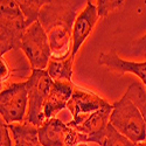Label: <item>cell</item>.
<instances>
[{
  "instance_id": "1",
  "label": "cell",
  "mask_w": 146,
  "mask_h": 146,
  "mask_svg": "<svg viewBox=\"0 0 146 146\" xmlns=\"http://www.w3.org/2000/svg\"><path fill=\"white\" fill-rule=\"evenodd\" d=\"M110 124L133 143L146 141V123L144 117L126 95L112 104Z\"/></svg>"
},
{
  "instance_id": "2",
  "label": "cell",
  "mask_w": 146,
  "mask_h": 146,
  "mask_svg": "<svg viewBox=\"0 0 146 146\" xmlns=\"http://www.w3.org/2000/svg\"><path fill=\"white\" fill-rule=\"evenodd\" d=\"M1 27H0V53L4 56L9 50L21 47V40L27 29L26 18L15 0H0Z\"/></svg>"
},
{
  "instance_id": "3",
  "label": "cell",
  "mask_w": 146,
  "mask_h": 146,
  "mask_svg": "<svg viewBox=\"0 0 146 146\" xmlns=\"http://www.w3.org/2000/svg\"><path fill=\"white\" fill-rule=\"evenodd\" d=\"M26 84L28 91V111L25 121L40 127L46 121L43 105L52 91L54 81L47 70L32 69Z\"/></svg>"
},
{
  "instance_id": "4",
  "label": "cell",
  "mask_w": 146,
  "mask_h": 146,
  "mask_svg": "<svg viewBox=\"0 0 146 146\" xmlns=\"http://www.w3.org/2000/svg\"><path fill=\"white\" fill-rule=\"evenodd\" d=\"M20 49L27 57L32 69H47L52 58V50L48 34L39 20L27 27L21 40Z\"/></svg>"
},
{
  "instance_id": "5",
  "label": "cell",
  "mask_w": 146,
  "mask_h": 146,
  "mask_svg": "<svg viewBox=\"0 0 146 146\" xmlns=\"http://www.w3.org/2000/svg\"><path fill=\"white\" fill-rule=\"evenodd\" d=\"M28 111V91L26 82L12 83L1 89L0 94V115L7 125L23 123Z\"/></svg>"
},
{
  "instance_id": "6",
  "label": "cell",
  "mask_w": 146,
  "mask_h": 146,
  "mask_svg": "<svg viewBox=\"0 0 146 146\" xmlns=\"http://www.w3.org/2000/svg\"><path fill=\"white\" fill-rule=\"evenodd\" d=\"M108 105H110V103H108V101L102 98L101 96L75 84L74 91L67 105V109L72 116V119L68 123V125L75 127L76 125L81 124L89 115Z\"/></svg>"
},
{
  "instance_id": "7",
  "label": "cell",
  "mask_w": 146,
  "mask_h": 146,
  "mask_svg": "<svg viewBox=\"0 0 146 146\" xmlns=\"http://www.w3.org/2000/svg\"><path fill=\"white\" fill-rule=\"evenodd\" d=\"M98 9L95 4L88 0L87 6L76 17L74 23H72V53L71 56L75 58L78 50L83 43L87 41L89 35L91 34L94 27L96 26L97 21L100 19Z\"/></svg>"
},
{
  "instance_id": "8",
  "label": "cell",
  "mask_w": 146,
  "mask_h": 146,
  "mask_svg": "<svg viewBox=\"0 0 146 146\" xmlns=\"http://www.w3.org/2000/svg\"><path fill=\"white\" fill-rule=\"evenodd\" d=\"M111 111H112V104L104 106L89 115L81 124L76 125L74 129H76L83 135H86L88 137V143H96L101 145L105 130L109 123H110Z\"/></svg>"
},
{
  "instance_id": "9",
  "label": "cell",
  "mask_w": 146,
  "mask_h": 146,
  "mask_svg": "<svg viewBox=\"0 0 146 146\" xmlns=\"http://www.w3.org/2000/svg\"><path fill=\"white\" fill-rule=\"evenodd\" d=\"M98 64L120 74L136 75L143 82L146 89V61L132 62L119 57L116 52H102L98 56Z\"/></svg>"
},
{
  "instance_id": "10",
  "label": "cell",
  "mask_w": 146,
  "mask_h": 146,
  "mask_svg": "<svg viewBox=\"0 0 146 146\" xmlns=\"http://www.w3.org/2000/svg\"><path fill=\"white\" fill-rule=\"evenodd\" d=\"M52 58L66 60L72 53V28L67 23H56L47 32Z\"/></svg>"
},
{
  "instance_id": "11",
  "label": "cell",
  "mask_w": 146,
  "mask_h": 146,
  "mask_svg": "<svg viewBox=\"0 0 146 146\" xmlns=\"http://www.w3.org/2000/svg\"><path fill=\"white\" fill-rule=\"evenodd\" d=\"M75 84L72 82H55L53 84L52 91L48 96L43 105V115L47 119L55 118L56 115L67 109L68 102L74 91Z\"/></svg>"
},
{
  "instance_id": "12",
  "label": "cell",
  "mask_w": 146,
  "mask_h": 146,
  "mask_svg": "<svg viewBox=\"0 0 146 146\" xmlns=\"http://www.w3.org/2000/svg\"><path fill=\"white\" fill-rule=\"evenodd\" d=\"M68 129V124H64L56 117L47 119L39 127L40 144L42 146H64Z\"/></svg>"
},
{
  "instance_id": "13",
  "label": "cell",
  "mask_w": 146,
  "mask_h": 146,
  "mask_svg": "<svg viewBox=\"0 0 146 146\" xmlns=\"http://www.w3.org/2000/svg\"><path fill=\"white\" fill-rule=\"evenodd\" d=\"M14 146H42L39 140V127L28 121L8 125Z\"/></svg>"
},
{
  "instance_id": "14",
  "label": "cell",
  "mask_w": 146,
  "mask_h": 146,
  "mask_svg": "<svg viewBox=\"0 0 146 146\" xmlns=\"http://www.w3.org/2000/svg\"><path fill=\"white\" fill-rule=\"evenodd\" d=\"M74 57L69 56L66 60L50 58L47 67V72L55 82H72V64Z\"/></svg>"
},
{
  "instance_id": "15",
  "label": "cell",
  "mask_w": 146,
  "mask_h": 146,
  "mask_svg": "<svg viewBox=\"0 0 146 146\" xmlns=\"http://www.w3.org/2000/svg\"><path fill=\"white\" fill-rule=\"evenodd\" d=\"M15 1L26 18L27 26H31L32 23L39 20L42 7L50 4L53 0H15Z\"/></svg>"
},
{
  "instance_id": "16",
  "label": "cell",
  "mask_w": 146,
  "mask_h": 146,
  "mask_svg": "<svg viewBox=\"0 0 146 146\" xmlns=\"http://www.w3.org/2000/svg\"><path fill=\"white\" fill-rule=\"evenodd\" d=\"M124 95H126L135 103V105L138 108V110L143 115L144 120L146 123V89L143 88V84L139 82H133L127 88Z\"/></svg>"
},
{
  "instance_id": "17",
  "label": "cell",
  "mask_w": 146,
  "mask_h": 146,
  "mask_svg": "<svg viewBox=\"0 0 146 146\" xmlns=\"http://www.w3.org/2000/svg\"><path fill=\"white\" fill-rule=\"evenodd\" d=\"M136 145H137L136 143H133L127 137L121 135L110 123H109L105 130L104 137L101 143V146H136Z\"/></svg>"
},
{
  "instance_id": "18",
  "label": "cell",
  "mask_w": 146,
  "mask_h": 146,
  "mask_svg": "<svg viewBox=\"0 0 146 146\" xmlns=\"http://www.w3.org/2000/svg\"><path fill=\"white\" fill-rule=\"evenodd\" d=\"M124 1L125 0H96V6L98 9L100 17H108L111 12L119 8L124 4Z\"/></svg>"
},
{
  "instance_id": "19",
  "label": "cell",
  "mask_w": 146,
  "mask_h": 146,
  "mask_svg": "<svg viewBox=\"0 0 146 146\" xmlns=\"http://www.w3.org/2000/svg\"><path fill=\"white\" fill-rule=\"evenodd\" d=\"M11 136L12 135L8 125L1 120V123H0V146H13Z\"/></svg>"
},
{
  "instance_id": "20",
  "label": "cell",
  "mask_w": 146,
  "mask_h": 146,
  "mask_svg": "<svg viewBox=\"0 0 146 146\" xmlns=\"http://www.w3.org/2000/svg\"><path fill=\"white\" fill-rule=\"evenodd\" d=\"M132 49L137 56H146V34L132 42Z\"/></svg>"
},
{
  "instance_id": "21",
  "label": "cell",
  "mask_w": 146,
  "mask_h": 146,
  "mask_svg": "<svg viewBox=\"0 0 146 146\" xmlns=\"http://www.w3.org/2000/svg\"><path fill=\"white\" fill-rule=\"evenodd\" d=\"M11 68L7 63V61L4 56H1L0 58V80H1V84L3 83H6L9 77H11Z\"/></svg>"
},
{
  "instance_id": "22",
  "label": "cell",
  "mask_w": 146,
  "mask_h": 146,
  "mask_svg": "<svg viewBox=\"0 0 146 146\" xmlns=\"http://www.w3.org/2000/svg\"><path fill=\"white\" fill-rule=\"evenodd\" d=\"M77 146H89V145H88V143H81V144H78Z\"/></svg>"
},
{
  "instance_id": "23",
  "label": "cell",
  "mask_w": 146,
  "mask_h": 146,
  "mask_svg": "<svg viewBox=\"0 0 146 146\" xmlns=\"http://www.w3.org/2000/svg\"><path fill=\"white\" fill-rule=\"evenodd\" d=\"M136 146H146V143H139V144H137Z\"/></svg>"
},
{
  "instance_id": "24",
  "label": "cell",
  "mask_w": 146,
  "mask_h": 146,
  "mask_svg": "<svg viewBox=\"0 0 146 146\" xmlns=\"http://www.w3.org/2000/svg\"><path fill=\"white\" fill-rule=\"evenodd\" d=\"M145 143H146V141H145Z\"/></svg>"
}]
</instances>
